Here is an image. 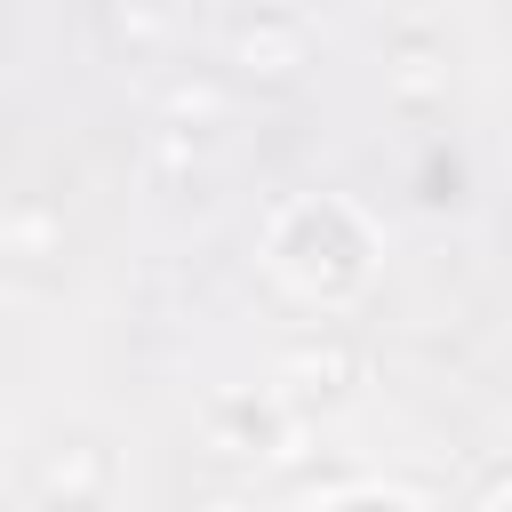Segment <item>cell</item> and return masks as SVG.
Here are the masks:
<instances>
[{
    "instance_id": "cell-5",
    "label": "cell",
    "mask_w": 512,
    "mask_h": 512,
    "mask_svg": "<svg viewBox=\"0 0 512 512\" xmlns=\"http://www.w3.org/2000/svg\"><path fill=\"white\" fill-rule=\"evenodd\" d=\"M392 80H400V96H408V104H424L432 88H448V56L408 24V32L392 40Z\"/></svg>"
},
{
    "instance_id": "cell-7",
    "label": "cell",
    "mask_w": 512,
    "mask_h": 512,
    "mask_svg": "<svg viewBox=\"0 0 512 512\" xmlns=\"http://www.w3.org/2000/svg\"><path fill=\"white\" fill-rule=\"evenodd\" d=\"M104 40L128 48V56H152V48L168 40V8H160V0H112V8H104Z\"/></svg>"
},
{
    "instance_id": "cell-6",
    "label": "cell",
    "mask_w": 512,
    "mask_h": 512,
    "mask_svg": "<svg viewBox=\"0 0 512 512\" xmlns=\"http://www.w3.org/2000/svg\"><path fill=\"white\" fill-rule=\"evenodd\" d=\"M8 256L32 272L40 256H64V216H48V200H16L8 208Z\"/></svg>"
},
{
    "instance_id": "cell-3",
    "label": "cell",
    "mask_w": 512,
    "mask_h": 512,
    "mask_svg": "<svg viewBox=\"0 0 512 512\" xmlns=\"http://www.w3.org/2000/svg\"><path fill=\"white\" fill-rule=\"evenodd\" d=\"M304 56H312V32L296 24V16H248L240 32H232V64H240V80H296L304 72Z\"/></svg>"
},
{
    "instance_id": "cell-2",
    "label": "cell",
    "mask_w": 512,
    "mask_h": 512,
    "mask_svg": "<svg viewBox=\"0 0 512 512\" xmlns=\"http://www.w3.org/2000/svg\"><path fill=\"white\" fill-rule=\"evenodd\" d=\"M112 496V456L96 448V440H56V448H40V472H32V504H64V512H88V504H104Z\"/></svg>"
},
{
    "instance_id": "cell-1",
    "label": "cell",
    "mask_w": 512,
    "mask_h": 512,
    "mask_svg": "<svg viewBox=\"0 0 512 512\" xmlns=\"http://www.w3.org/2000/svg\"><path fill=\"white\" fill-rule=\"evenodd\" d=\"M352 376H360V352H352L344 336H304V344H288L280 368H272V384H280L288 408H336V400L352 392Z\"/></svg>"
},
{
    "instance_id": "cell-4",
    "label": "cell",
    "mask_w": 512,
    "mask_h": 512,
    "mask_svg": "<svg viewBox=\"0 0 512 512\" xmlns=\"http://www.w3.org/2000/svg\"><path fill=\"white\" fill-rule=\"evenodd\" d=\"M288 400H240L216 416V448L224 456H288Z\"/></svg>"
},
{
    "instance_id": "cell-8",
    "label": "cell",
    "mask_w": 512,
    "mask_h": 512,
    "mask_svg": "<svg viewBox=\"0 0 512 512\" xmlns=\"http://www.w3.org/2000/svg\"><path fill=\"white\" fill-rule=\"evenodd\" d=\"M168 120L176 128H216L224 120V88L216 80H176L168 88Z\"/></svg>"
}]
</instances>
